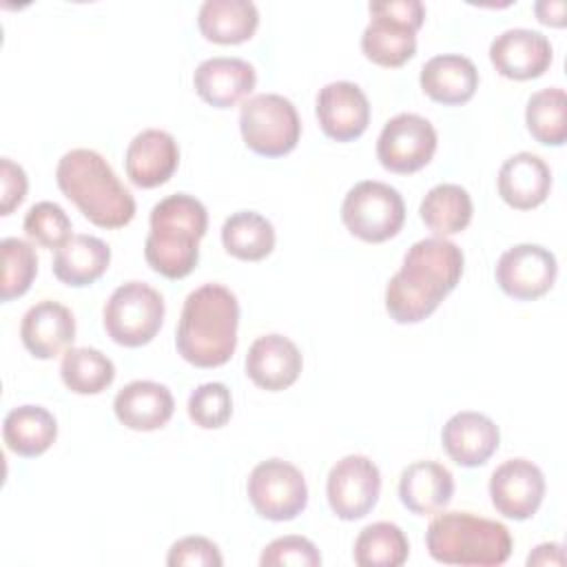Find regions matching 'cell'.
Segmentation results:
<instances>
[{"label": "cell", "mask_w": 567, "mask_h": 567, "mask_svg": "<svg viewBox=\"0 0 567 567\" xmlns=\"http://www.w3.org/2000/svg\"><path fill=\"white\" fill-rule=\"evenodd\" d=\"M465 266L463 250L445 237L414 241L385 288V310L396 323L427 319L456 288Z\"/></svg>", "instance_id": "6da1fadb"}, {"label": "cell", "mask_w": 567, "mask_h": 567, "mask_svg": "<svg viewBox=\"0 0 567 567\" xmlns=\"http://www.w3.org/2000/svg\"><path fill=\"white\" fill-rule=\"evenodd\" d=\"M239 301L221 284L195 288L182 308L175 348L195 368H219L237 348Z\"/></svg>", "instance_id": "7a4b0ae2"}, {"label": "cell", "mask_w": 567, "mask_h": 567, "mask_svg": "<svg viewBox=\"0 0 567 567\" xmlns=\"http://www.w3.org/2000/svg\"><path fill=\"white\" fill-rule=\"evenodd\" d=\"M58 188L100 228H122L135 217V199L111 164L91 148L64 153L55 168Z\"/></svg>", "instance_id": "3957f363"}, {"label": "cell", "mask_w": 567, "mask_h": 567, "mask_svg": "<svg viewBox=\"0 0 567 567\" xmlns=\"http://www.w3.org/2000/svg\"><path fill=\"white\" fill-rule=\"evenodd\" d=\"M144 241L146 264L166 279H182L199 261V241L208 228L206 206L186 193L159 199L151 208Z\"/></svg>", "instance_id": "277c9868"}, {"label": "cell", "mask_w": 567, "mask_h": 567, "mask_svg": "<svg viewBox=\"0 0 567 567\" xmlns=\"http://www.w3.org/2000/svg\"><path fill=\"white\" fill-rule=\"evenodd\" d=\"M425 547L443 565L494 567L509 558L514 540L498 520L470 512H443L430 523Z\"/></svg>", "instance_id": "5b68a950"}, {"label": "cell", "mask_w": 567, "mask_h": 567, "mask_svg": "<svg viewBox=\"0 0 567 567\" xmlns=\"http://www.w3.org/2000/svg\"><path fill=\"white\" fill-rule=\"evenodd\" d=\"M370 22L361 33L363 55L385 69L405 64L416 53V31L423 27L421 0L370 2Z\"/></svg>", "instance_id": "8992f818"}, {"label": "cell", "mask_w": 567, "mask_h": 567, "mask_svg": "<svg viewBox=\"0 0 567 567\" xmlns=\"http://www.w3.org/2000/svg\"><path fill=\"white\" fill-rule=\"evenodd\" d=\"M164 299L144 281L117 286L104 303L102 323L106 334L124 348H140L155 339L164 323Z\"/></svg>", "instance_id": "52a82bcc"}, {"label": "cell", "mask_w": 567, "mask_h": 567, "mask_svg": "<svg viewBox=\"0 0 567 567\" xmlns=\"http://www.w3.org/2000/svg\"><path fill=\"white\" fill-rule=\"evenodd\" d=\"M244 144L264 157L288 155L301 135V120L295 104L279 93H259L239 109Z\"/></svg>", "instance_id": "ba28073f"}, {"label": "cell", "mask_w": 567, "mask_h": 567, "mask_svg": "<svg viewBox=\"0 0 567 567\" xmlns=\"http://www.w3.org/2000/svg\"><path fill=\"white\" fill-rule=\"evenodd\" d=\"M341 219L354 237L368 244H381L401 230L405 221V202L394 186L365 179L346 193Z\"/></svg>", "instance_id": "9c48e42d"}, {"label": "cell", "mask_w": 567, "mask_h": 567, "mask_svg": "<svg viewBox=\"0 0 567 567\" xmlns=\"http://www.w3.org/2000/svg\"><path fill=\"white\" fill-rule=\"evenodd\" d=\"M255 512L275 523L297 518L308 505V485L299 467L284 458H268L252 467L246 483Z\"/></svg>", "instance_id": "30bf717a"}, {"label": "cell", "mask_w": 567, "mask_h": 567, "mask_svg": "<svg viewBox=\"0 0 567 567\" xmlns=\"http://www.w3.org/2000/svg\"><path fill=\"white\" fill-rule=\"evenodd\" d=\"M436 142V131L430 120L416 113H399L381 128L377 157L390 173H416L434 157Z\"/></svg>", "instance_id": "8fae6325"}, {"label": "cell", "mask_w": 567, "mask_h": 567, "mask_svg": "<svg viewBox=\"0 0 567 567\" xmlns=\"http://www.w3.org/2000/svg\"><path fill=\"white\" fill-rule=\"evenodd\" d=\"M381 494V472L363 454L339 458L326 481L328 505L341 520H359L368 516Z\"/></svg>", "instance_id": "7c38bea8"}, {"label": "cell", "mask_w": 567, "mask_h": 567, "mask_svg": "<svg viewBox=\"0 0 567 567\" xmlns=\"http://www.w3.org/2000/svg\"><path fill=\"white\" fill-rule=\"evenodd\" d=\"M558 275L556 257L538 244H516L496 264V284L518 301H534L549 292Z\"/></svg>", "instance_id": "4fadbf2b"}, {"label": "cell", "mask_w": 567, "mask_h": 567, "mask_svg": "<svg viewBox=\"0 0 567 567\" xmlns=\"http://www.w3.org/2000/svg\"><path fill=\"white\" fill-rule=\"evenodd\" d=\"M545 496V476L527 458H509L489 476V498L498 514L512 520L532 518Z\"/></svg>", "instance_id": "5bb4252c"}, {"label": "cell", "mask_w": 567, "mask_h": 567, "mask_svg": "<svg viewBox=\"0 0 567 567\" xmlns=\"http://www.w3.org/2000/svg\"><path fill=\"white\" fill-rule=\"evenodd\" d=\"M317 120L321 131L337 142L361 137L370 124V102L359 84L348 80L328 82L317 93Z\"/></svg>", "instance_id": "9a60e30c"}, {"label": "cell", "mask_w": 567, "mask_h": 567, "mask_svg": "<svg viewBox=\"0 0 567 567\" xmlns=\"http://www.w3.org/2000/svg\"><path fill=\"white\" fill-rule=\"evenodd\" d=\"M551 44L547 35L534 29H507L489 44V60L494 69L507 80L540 78L551 64Z\"/></svg>", "instance_id": "2e32d148"}, {"label": "cell", "mask_w": 567, "mask_h": 567, "mask_svg": "<svg viewBox=\"0 0 567 567\" xmlns=\"http://www.w3.org/2000/svg\"><path fill=\"white\" fill-rule=\"evenodd\" d=\"M303 368V359L295 341L284 334L257 337L246 354L248 379L268 392H279L290 388Z\"/></svg>", "instance_id": "e0dca14e"}, {"label": "cell", "mask_w": 567, "mask_h": 567, "mask_svg": "<svg viewBox=\"0 0 567 567\" xmlns=\"http://www.w3.org/2000/svg\"><path fill=\"white\" fill-rule=\"evenodd\" d=\"M441 443L445 454L461 467H478L489 461V456L498 450L501 432L498 425L472 410H463L452 414L443 430Z\"/></svg>", "instance_id": "ac0fdd59"}, {"label": "cell", "mask_w": 567, "mask_h": 567, "mask_svg": "<svg viewBox=\"0 0 567 567\" xmlns=\"http://www.w3.org/2000/svg\"><path fill=\"white\" fill-rule=\"evenodd\" d=\"M179 166V146L175 137L159 128L137 133L124 153V168L128 179L140 188H155L166 184Z\"/></svg>", "instance_id": "d6986e66"}, {"label": "cell", "mask_w": 567, "mask_h": 567, "mask_svg": "<svg viewBox=\"0 0 567 567\" xmlns=\"http://www.w3.org/2000/svg\"><path fill=\"white\" fill-rule=\"evenodd\" d=\"M257 84L255 66L241 58L215 55L193 73V86L197 95L215 109H230L252 93Z\"/></svg>", "instance_id": "ffe728a7"}, {"label": "cell", "mask_w": 567, "mask_h": 567, "mask_svg": "<svg viewBox=\"0 0 567 567\" xmlns=\"http://www.w3.org/2000/svg\"><path fill=\"white\" fill-rule=\"evenodd\" d=\"M20 339L35 359H53L71 348L75 339V317L66 306L53 299L38 301L22 317Z\"/></svg>", "instance_id": "44dd1931"}, {"label": "cell", "mask_w": 567, "mask_h": 567, "mask_svg": "<svg viewBox=\"0 0 567 567\" xmlns=\"http://www.w3.org/2000/svg\"><path fill=\"white\" fill-rule=\"evenodd\" d=\"M175 410V399L164 383L137 379L126 383L113 399L117 421L135 432H153L164 427Z\"/></svg>", "instance_id": "7402d4cb"}, {"label": "cell", "mask_w": 567, "mask_h": 567, "mask_svg": "<svg viewBox=\"0 0 567 567\" xmlns=\"http://www.w3.org/2000/svg\"><path fill=\"white\" fill-rule=\"evenodd\" d=\"M551 190V171L543 157L520 151L507 157L498 171V195L516 210L540 206Z\"/></svg>", "instance_id": "603a6c76"}, {"label": "cell", "mask_w": 567, "mask_h": 567, "mask_svg": "<svg viewBox=\"0 0 567 567\" xmlns=\"http://www.w3.org/2000/svg\"><path fill=\"white\" fill-rule=\"evenodd\" d=\"M419 82L425 95L434 102L456 106L474 97L478 89V71L474 62L461 53H441L423 64Z\"/></svg>", "instance_id": "cb8c5ba5"}, {"label": "cell", "mask_w": 567, "mask_h": 567, "mask_svg": "<svg viewBox=\"0 0 567 567\" xmlns=\"http://www.w3.org/2000/svg\"><path fill=\"white\" fill-rule=\"evenodd\" d=\"M452 494L454 476L436 461H414L399 476V498L416 516L441 512Z\"/></svg>", "instance_id": "d4e9b609"}, {"label": "cell", "mask_w": 567, "mask_h": 567, "mask_svg": "<svg viewBox=\"0 0 567 567\" xmlns=\"http://www.w3.org/2000/svg\"><path fill=\"white\" fill-rule=\"evenodd\" d=\"M202 35L217 44H239L255 35L259 11L250 0H206L197 13Z\"/></svg>", "instance_id": "484cf974"}, {"label": "cell", "mask_w": 567, "mask_h": 567, "mask_svg": "<svg viewBox=\"0 0 567 567\" xmlns=\"http://www.w3.org/2000/svg\"><path fill=\"white\" fill-rule=\"evenodd\" d=\"M111 264V248L93 235H73L55 250L53 275L73 288L95 284Z\"/></svg>", "instance_id": "4316f807"}, {"label": "cell", "mask_w": 567, "mask_h": 567, "mask_svg": "<svg viewBox=\"0 0 567 567\" xmlns=\"http://www.w3.org/2000/svg\"><path fill=\"white\" fill-rule=\"evenodd\" d=\"M7 447L24 458L44 454L58 439V421L42 405H18L2 421Z\"/></svg>", "instance_id": "83f0119b"}, {"label": "cell", "mask_w": 567, "mask_h": 567, "mask_svg": "<svg viewBox=\"0 0 567 567\" xmlns=\"http://www.w3.org/2000/svg\"><path fill=\"white\" fill-rule=\"evenodd\" d=\"M472 197L458 184L432 186L419 206V215L434 237H447L465 230L472 221Z\"/></svg>", "instance_id": "f1b7e54d"}, {"label": "cell", "mask_w": 567, "mask_h": 567, "mask_svg": "<svg viewBox=\"0 0 567 567\" xmlns=\"http://www.w3.org/2000/svg\"><path fill=\"white\" fill-rule=\"evenodd\" d=\"M275 239L272 224L255 210L233 213L221 226V244L226 252L241 261L266 259L275 248Z\"/></svg>", "instance_id": "f546056e"}, {"label": "cell", "mask_w": 567, "mask_h": 567, "mask_svg": "<svg viewBox=\"0 0 567 567\" xmlns=\"http://www.w3.org/2000/svg\"><path fill=\"white\" fill-rule=\"evenodd\" d=\"M410 543L405 532L388 520L363 527L354 540V563L359 567H399L408 560Z\"/></svg>", "instance_id": "4dcf8cb0"}, {"label": "cell", "mask_w": 567, "mask_h": 567, "mask_svg": "<svg viewBox=\"0 0 567 567\" xmlns=\"http://www.w3.org/2000/svg\"><path fill=\"white\" fill-rule=\"evenodd\" d=\"M60 377L75 394H100L113 383L115 365L95 348H69L60 363Z\"/></svg>", "instance_id": "1f68e13d"}, {"label": "cell", "mask_w": 567, "mask_h": 567, "mask_svg": "<svg viewBox=\"0 0 567 567\" xmlns=\"http://www.w3.org/2000/svg\"><path fill=\"white\" fill-rule=\"evenodd\" d=\"M525 124L532 137L545 146H563L567 140V95L560 86L536 91L527 100Z\"/></svg>", "instance_id": "d6a6232c"}, {"label": "cell", "mask_w": 567, "mask_h": 567, "mask_svg": "<svg viewBox=\"0 0 567 567\" xmlns=\"http://www.w3.org/2000/svg\"><path fill=\"white\" fill-rule=\"evenodd\" d=\"M2 252V281H0V299L11 301L22 297L35 275H38V257L29 241L20 237H4L0 241Z\"/></svg>", "instance_id": "836d02e7"}, {"label": "cell", "mask_w": 567, "mask_h": 567, "mask_svg": "<svg viewBox=\"0 0 567 567\" xmlns=\"http://www.w3.org/2000/svg\"><path fill=\"white\" fill-rule=\"evenodd\" d=\"M190 421L202 430L224 427L233 416V396L226 383L208 381L197 385L186 403Z\"/></svg>", "instance_id": "e575fe53"}, {"label": "cell", "mask_w": 567, "mask_h": 567, "mask_svg": "<svg viewBox=\"0 0 567 567\" xmlns=\"http://www.w3.org/2000/svg\"><path fill=\"white\" fill-rule=\"evenodd\" d=\"M24 233L42 248H60L71 235V219L55 202H38L24 215Z\"/></svg>", "instance_id": "d590c367"}, {"label": "cell", "mask_w": 567, "mask_h": 567, "mask_svg": "<svg viewBox=\"0 0 567 567\" xmlns=\"http://www.w3.org/2000/svg\"><path fill=\"white\" fill-rule=\"evenodd\" d=\"M261 567H286V565H297V567H319L321 565V554L317 545L306 538V536H279L270 540L261 556H259Z\"/></svg>", "instance_id": "8d00e7d4"}, {"label": "cell", "mask_w": 567, "mask_h": 567, "mask_svg": "<svg viewBox=\"0 0 567 567\" xmlns=\"http://www.w3.org/2000/svg\"><path fill=\"white\" fill-rule=\"evenodd\" d=\"M168 567H221L219 547L206 536H184L171 545L166 556Z\"/></svg>", "instance_id": "74e56055"}, {"label": "cell", "mask_w": 567, "mask_h": 567, "mask_svg": "<svg viewBox=\"0 0 567 567\" xmlns=\"http://www.w3.org/2000/svg\"><path fill=\"white\" fill-rule=\"evenodd\" d=\"M0 184H2L0 215H11L27 197L29 179H27L24 168L20 164H16L13 159L2 157L0 159Z\"/></svg>", "instance_id": "f35d334b"}, {"label": "cell", "mask_w": 567, "mask_h": 567, "mask_svg": "<svg viewBox=\"0 0 567 567\" xmlns=\"http://www.w3.org/2000/svg\"><path fill=\"white\" fill-rule=\"evenodd\" d=\"M534 13L543 24L563 27L565 24V2L560 0H540L534 4Z\"/></svg>", "instance_id": "ab89813d"}, {"label": "cell", "mask_w": 567, "mask_h": 567, "mask_svg": "<svg viewBox=\"0 0 567 567\" xmlns=\"http://www.w3.org/2000/svg\"><path fill=\"white\" fill-rule=\"evenodd\" d=\"M527 565H565V551L558 543H543L529 556Z\"/></svg>", "instance_id": "60d3db41"}]
</instances>
